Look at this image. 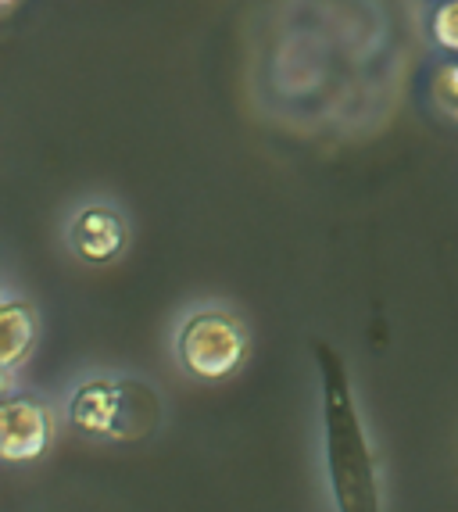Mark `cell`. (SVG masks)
Instances as JSON below:
<instances>
[{"mask_svg":"<svg viewBox=\"0 0 458 512\" xmlns=\"http://www.w3.org/2000/svg\"><path fill=\"white\" fill-rule=\"evenodd\" d=\"M323 366V437H326V477H330L337 512H383L380 473L373 444L358 419L344 362L333 351L319 348Z\"/></svg>","mask_w":458,"mask_h":512,"instance_id":"obj_1","label":"cell"},{"mask_svg":"<svg viewBox=\"0 0 458 512\" xmlns=\"http://www.w3.org/2000/svg\"><path fill=\"white\" fill-rule=\"evenodd\" d=\"M68 251L86 265H111L119 262L129 244V222L108 201H86L68 219Z\"/></svg>","mask_w":458,"mask_h":512,"instance_id":"obj_4","label":"cell"},{"mask_svg":"<svg viewBox=\"0 0 458 512\" xmlns=\"http://www.w3.org/2000/svg\"><path fill=\"white\" fill-rule=\"evenodd\" d=\"M251 337L237 312L222 305H204L190 312L176 330V359L194 380H229L247 359Z\"/></svg>","mask_w":458,"mask_h":512,"instance_id":"obj_3","label":"cell"},{"mask_svg":"<svg viewBox=\"0 0 458 512\" xmlns=\"http://www.w3.org/2000/svg\"><path fill=\"white\" fill-rule=\"evenodd\" d=\"M68 423L104 441H140L162 423V398L147 380L90 376L68 398Z\"/></svg>","mask_w":458,"mask_h":512,"instance_id":"obj_2","label":"cell"},{"mask_svg":"<svg viewBox=\"0 0 458 512\" xmlns=\"http://www.w3.org/2000/svg\"><path fill=\"white\" fill-rule=\"evenodd\" d=\"M433 40L441 43L444 51L458 54V0H441L433 11Z\"/></svg>","mask_w":458,"mask_h":512,"instance_id":"obj_8","label":"cell"},{"mask_svg":"<svg viewBox=\"0 0 458 512\" xmlns=\"http://www.w3.org/2000/svg\"><path fill=\"white\" fill-rule=\"evenodd\" d=\"M40 337V316L26 298L4 294L0 301V366L4 373H15L33 355Z\"/></svg>","mask_w":458,"mask_h":512,"instance_id":"obj_6","label":"cell"},{"mask_svg":"<svg viewBox=\"0 0 458 512\" xmlns=\"http://www.w3.org/2000/svg\"><path fill=\"white\" fill-rule=\"evenodd\" d=\"M54 416L33 394H8L0 405V455L8 462H33L51 448Z\"/></svg>","mask_w":458,"mask_h":512,"instance_id":"obj_5","label":"cell"},{"mask_svg":"<svg viewBox=\"0 0 458 512\" xmlns=\"http://www.w3.org/2000/svg\"><path fill=\"white\" fill-rule=\"evenodd\" d=\"M433 104H437L448 119H458V61L437 69V76H433Z\"/></svg>","mask_w":458,"mask_h":512,"instance_id":"obj_7","label":"cell"}]
</instances>
